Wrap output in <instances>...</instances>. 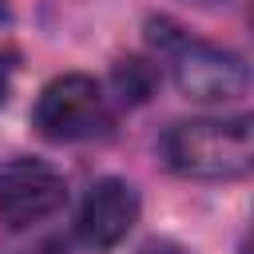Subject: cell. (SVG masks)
I'll return each mask as SVG.
<instances>
[{
	"label": "cell",
	"instance_id": "cell-1",
	"mask_svg": "<svg viewBox=\"0 0 254 254\" xmlns=\"http://www.w3.org/2000/svg\"><path fill=\"white\" fill-rule=\"evenodd\" d=\"M163 159L183 179H242L254 163V127L246 115L175 123L163 135Z\"/></svg>",
	"mask_w": 254,
	"mask_h": 254
},
{
	"label": "cell",
	"instance_id": "cell-2",
	"mask_svg": "<svg viewBox=\"0 0 254 254\" xmlns=\"http://www.w3.org/2000/svg\"><path fill=\"white\" fill-rule=\"evenodd\" d=\"M151 40L171 56L175 83H179V91L187 99H198V103H230V99L246 95L250 71L242 64V56H234L226 48H214V44H202V40H190L179 28H171L167 20L155 24V36Z\"/></svg>",
	"mask_w": 254,
	"mask_h": 254
},
{
	"label": "cell",
	"instance_id": "cell-3",
	"mask_svg": "<svg viewBox=\"0 0 254 254\" xmlns=\"http://www.w3.org/2000/svg\"><path fill=\"white\" fill-rule=\"evenodd\" d=\"M36 127L44 139H56V143H75V139H91L107 127V99H103V87L83 75V71H67V75H56L40 99H36V111H32Z\"/></svg>",
	"mask_w": 254,
	"mask_h": 254
},
{
	"label": "cell",
	"instance_id": "cell-4",
	"mask_svg": "<svg viewBox=\"0 0 254 254\" xmlns=\"http://www.w3.org/2000/svg\"><path fill=\"white\" fill-rule=\"evenodd\" d=\"M64 175L40 159H12L0 167V222L8 230H28L56 210H64Z\"/></svg>",
	"mask_w": 254,
	"mask_h": 254
},
{
	"label": "cell",
	"instance_id": "cell-5",
	"mask_svg": "<svg viewBox=\"0 0 254 254\" xmlns=\"http://www.w3.org/2000/svg\"><path fill=\"white\" fill-rule=\"evenodd\" d=\"M139 222V190L127 179H99L79 206V238L91 250L119 246Z\"/></svg>",
	"mask_w": 254,
	"mask_h": 254
},
{
	"label": "cell",
	"instance_id": "cell-6",
	"mask_svg": "<svg viewBox=\"0 0 254 254\" xmlns=\"http://www.w3.org/2000/svg\"><path fill=\"white\" fill-rule=\"evenodd\" d=\"M115 83L123 91V99H147L151 87H155V71L143 64V60H123L115 67Z\"/></svg>",
	"mask_w": 254,
	"mask_h": 254
},
{
	"label": "cell",
	"instance_id": "cell-7",
	"mask_svg": "<svg viewBox=\"0 0 254 254\" xmlns=\"http://www.w3.org/2000/svg\"><path fill=\"white\" fill-rule=\"evenodd\" d=\"M143 254H187L183 246H175V242H151Z\"/></svg>",
	"mask_w": 254,
	"mask_h": 254
},
{
	"label": "cell",
	"instance_id": "cell-8",
	"mask_svg": "<svg viewBox=\"0 0 254 254\" xmlns=\"http://www.w3.org/2000/svg\"><path fill=\"white\" fill-rule=\"evenodd\" d=\"M4 99H8V67L0 64V103H4Z\"/></svg>",
	"mask_w": 254,
	"mask_h": 254
},
{
	"label": "cell",
	"instance_id": "cell-9",
	"mask_svg": "<svg viewBox=\"0 0 254 254\" xmlns=\"http://www.w3.org/2000/svg\"><path fill=\"white\" fill-rule=\"evenodd\" d=\"M194 4H202V8H210V4H226V0H194Z\"/></svg>",
	"mask_w": 254,
	"mask_h": 254
}]
</instances>
